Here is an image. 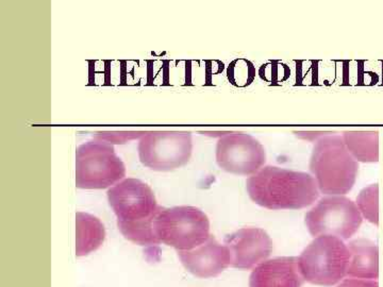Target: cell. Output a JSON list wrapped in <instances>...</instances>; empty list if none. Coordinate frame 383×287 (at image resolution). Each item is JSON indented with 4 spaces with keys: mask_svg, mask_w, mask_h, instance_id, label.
Returning a JSON list of instances; mask_svg holds the SVG:
<instances>
[{
    "mask_svg": "<svg viewBox=\"0 0 383 287\" xmlns=\"http://www.w3.org/2000/svg\"><path fill=\"white\" fill-rule=\"evenodd\" d=\"M107 196L125 238L140 246L160 245L153 221L162 207L148 184L139 179H123L109 188Z\"/></svg>",
    "mask_w": 383,
    "mask_h": 287,
    "instance_id": "7a4b0ae2",
    "label": "cell"
},
{
    "mask_svg": "<svg viewBox=\"0 0 383 287\" xmlns=\"http://www.w3.org/2000/svg\"><path fill=\"white\" fill-rule=\"evenodd\" d=\"M153 231L160 244L178 251L197 248L211 236L209 217L190 206L162 207L154 218Z\"/></svg>",
    "mask_w": 383,
    "mask_h": 287,
    "instance_id": "277c9868",
    "label": "cell"
},
{
    "mask_svg": "<svg viewBox=\"0 0 383 287\" xmlns=\"http://www.w3.org/2000/svg\"><path fill=\"white\" fill-rule=\"evenodd\" d=\"M231 254V267L249 270L266 261L273 252V241L261 228H242L224 241Z\"/></svg>",
    "mask_w": 383,
    "mask_h": 287,
    "instance_id": "30bf717a",
    "label": "cell"
},
{
    "mask_svg": "<svg viewBox=\"0 0 383 287\" xmlns=\"http://www.w3.org/2000/svg\"><path fill=\"white\" fill-rule=\"evenodd\" d=\"M342 137L347 150L358 163L379 161L378 131H344Z\"/></svg>",
    "mask_w": 383,
    "mask_h": 287,
    "instance_id": "9a60e30c",
    "label": "cell"
},
{
    "mask_svg": "<svg viewBox=\"0 0 383 287\" xmlns=\"http://www.w3.org/2000/svg\"><path fill=\"white\" fill-rule=\"evenodd\" d=\"M246 189L256 204L272 211L306 209L320 194L311 173L273 165L248 178Z\"/></svg>",
    "mask_w": 383,
    "mask_h": 287,
    "instance_id": "6da1fadb",
    "label": "cell"
},
{
    "mask_svg": "<svg viewBox=\"0 0 383 287\" xmlns=\"http://www.w3.org/2000/svg\"><path fill=\"white\" fill-rule=\"evenodd\" d=\"M293 133L296 135V137H298L299 139L311 141V142L315 144L316 141H318L319 139H322L323 137L328 136V135H332L336 132H332V131H294Z\"/></svg>",
    "mask_w": 383,
    "mask_h": 287,
    "instance_id": "ac0fdd59",
    "label": "cell"
},
{
    "mask_svg": "<svg viewBox=\"0 0 383 287\" xmlns=\"http://www.w3.org/2000/svg\"><path fill=\"white\" fill-rule=\"evenodd\" d=\"M350 259L347 244L334 236H319L310 243L298 258L305 281L331 287L347 276Z\"/></svg>",
    "mask_w": 383,
    "mask_h": 287,
    "instance_id": "5b68a950",
    "label": "cell"
},
{
    "mask_svg": "<svg viewBox=\"0 0 383 287\" xmlns=\"http://www.w3.org/2000/svg\"><path fill=\"white\" fill-rule=\"evenodd\" d=\"M200 134L202 135H205V136H210V137H219L222 138L228 134H230L231 132L229 131H217V132H209V131H203V132H199Z\"/></svg>",
    "mask_w": 383,
    "mask_h": 287,
    "instance_id": "ffe728a7",
    "label": "cell"
},
{
    "mask_svg": "<svg viewBox=\"0 0 383 287\" xmlns=\"http://www.w3.org/2000/svg\"><path fill=\"white\" fill-rule=\"evenodd\" d=\"M76 255L86 256L99 249L106 240L105 225L99 218L83 212H77Z\"/></svg>",
    "mask_w": 383,
    "mask_h": 287,
    "instance_id": "5bb4252c",
    "label": "cell"
},
{
    "mask_svg": "<svg viewBox=\"0 0 383 287\" xmlns=\"http://www.w3.org/2000/svg\"><path fill=\"white\" fill-rule=\"evenodd\" d=\"M139 159L154 171H173L185 166L193 153L189 131H146L139 140Z\"/></svg>",
    "mask_w": 383,
    "mask_h": 287,
    "instance_id": "ba28073f",
    "label": "cell"
},
{
    "mask_svg": "<svg viewBox=\"0 0 383 287\" xmlns=\"http://www.w3.org/2000/svg\"><path fill=\"white\" fill-rule=\"evenodd\" d=\"M146 131H100L94 134L95 139L106 141L111 145H123L134 139H141Z\"/></svg>",
    "mask_w": 383,
    "mask_h": 287,
    "instance_id": "e0dca14e",
    "label": "cell"
},
{
    "mask_svg": "<svg viewBox=\"0 0 383 287\" xmlns=\"http://www.w3.org/2000/svg\"><path fill=\"white\" fill-rule=\"evenodd\" d=\"M336 287H379L377 280H365V279H344Z\"/></svg>",
    "mask_w": 383,
    "mask_h": 287,
    "instance_id": "d6986e66",
    "label": "cell"
},
{
    "mask_svg": "<svg viewBox=\"0 0 383 287\" xmlns=\"http://www.w3.org/2000/svg\"><path fill=\"white\" fill-rule=\"evenodd\" d=\"M305 279L295 256L266 260L253 268L249 287H303Z\"/></svg>",
    "mask_w": 383,
    "mask_h": 287,
    "instance_id": "7c38bea8",
    "label": "cell"
},
{
    "mask_svg": "<svg viewBox=\"0 0 383 287\" xmlns=\"http://www.w3.org/2000/svg\"><path fill=\"white\" fill-rule=\"evenodd\" d=\"M217 165L228 173L251 177L266 163V150L256 137L245 132H231L216 142Z\"/></svg>",
    "mask_w": 383,
    "mask_h": 287,
    "instance_id": "9c48e42d",
    "label": "cell"
},
{
    "mask_svg": "<svg viewBox=\"0 0 383 287\" xmlns=\"http://www.w3.org/2000/svg\"><path fill=\"white\" fill-rule=\"evenodd\" d=\"M305 223L312 236H334L350 240L363 223L355 201L346 196H325L305 216Z\"/></svg>",
    "mask_w": 383,
    "mask_h": 287,
    "instance_id": "52a82bcc",
    "label": "cell"
},
{
    "mask_svg": "<svg viewBox=\"0 0 383 287\" xmlns=\"http://www.w3.org/2000/svg\"><path fill=\"white\" fill-rule=\"evenodd\" d=\"M309 168L320 194L345 196L355 186L359 163L347 150L342 134L336 132L314 144Z\"/></svg>",
    "mask_w": 383,
    "mask_h": 287,
    "instance_id": "3957f363",
    "label": "cell"
},
{
    "mask_svg": "<svg viewBox=\"0 0 383 287\" xmlns=\"http://www.w3.org/2000/svg\"><path fill=\"white\" fill-rule=\"evenodd\" d=\"M178 258L186 270L201 279L214 278L231 266L229 249L213 235L197 248L178 251Z\"/></svg>",
    "mask_w": 383,
    "mask_h": 287,
    "instance_id": "8fae6325",
    "label": "cell"
},
{
    "mask_svg": "<svg viewBox=\"0 0 383 287\" xmlns=\"http://www.w3.org/2000/svg\"><path fill=\"white\" fill-rule=\"evenodd\" d=\"M126 177V166L114 146L99 139L89 140L76 150V186L105 189Z\"/></svg>",
    "mask_w": 383,
    "mask_h": 287,
    "instance_id": "8992f818",
    "label": "cell"
},
{
    "mask_svg": "<svg viewBox=\"0 0 383 287\" xmlns=\"http://www.w3.org/2000/svg\"><path fill=\"white\" fill-rule=\"evenodd\" d=\"M350 259L347 278L377 280L379 276V248L375 242L357 238L348 244Z\"/></svg>",
    "mask_w": 383,
    "mask_h": 287,
    "instance_id": "4fadbf2b",
    "label": "cell"
},
{
    "mask_svg": "<svg viewBox=\"0 0 383 287\" xmlns=\"http://www.w3.org/2000/svg\"><path fill=\"white\" fill-rule=\"evenodd\" d=\"M357 207L363 219L379 227V185L378 183L362 189L356 200Z\"/></svg>",
    "mask_w": 383,
    "mask_h": 287,
    "instance_id": "2e32d148",
    "label": "cell"
}]
</instances>
